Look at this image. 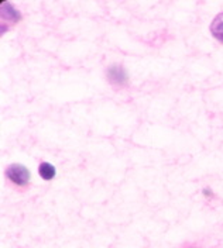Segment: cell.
<instances>
[{"instance_id": "obj_1", "label": "cell", "mask_w": 223, "mask_h": 248, "mask_svg": "<svg viewBox=\"0 0 223 248\" xmlns=\"http://www.w3.org/2000/svg\"><path fill=\"white\" fill-rule=\"evenodd\" d=\"M6 176L16 185L26 186L30 182L32 173L27 170V167H24L21 164H12L6 170Z\"/></svg>"}, {"instance_id": "obj_2", "label": "cell", "mask_w": 223, "mask_h": 248, "mask_svg": "<svg viewBox=\"0 0 223 248\" xmlns=\"http://www.w3.org/2000/svg\"><path fill=\"white\" fill-rule=\"evenodd\" d=\"M1 24L6 23H10V24H15L17 21H20L21 16L18 13V10L15 9V6L9 1H1Z\"/></svg>"}, {"instance_id": "obj_3", "label": "cell", "mask_w": 223, "mask_h": 248, "mask_svg": "<svg viewBox=\"0 0 223 248\" xmlns=\"http://www.w3.org/2000/svg\"><path fill=\"white\" fill-rule=\"evenodd\" d=\"M106 75H108L112 83H116V85H126L127 83V72L120 65L109 66L106 71Z\"/></svg>"}, {"instance_id": "obj_5", "label": "cell", "mask_w": 223, "mask_h": 248, "mask_svg": "<svg viewBox=\"0 0 223 248\" xmlns=\"http://www.w3.org/2000/svg\"><path fill=\"white\" fill-rule=\"evenodd\" d=\"M38 173L44 181H52L55 178V167L49 162H41L38 167Z\"/></svg>"}, {"instance_id": "obj_6", "label": "cell", "mask_w": 223, "mask_h": 248, "mask_svg": "<svg viewBox=\"0 0 223 248\" xmlns=\"http://www.w3.org/2000/svg\"><path fill=\"white\" fill-rule=\"evenodd\" d=\"M204 193H205V195H209V196H210V195H212V193H210V190H209V189H205V190H204Z\"/></svg>"}, {"instance_id": "obj_4", "label": "cell", "mask_w": 223, "mask_h": 248, "mask_svg": "<svg viewBox=\"0 0 223 248\" xmlns=\"http://www.w3.org/2000/svg\"><path fill=\"white\" fill-rule=\"evenodd\" d=\"M210 34L218 40L223 43V12L216 16L212 23H210Z\"/></svg>"}]
</instances>
